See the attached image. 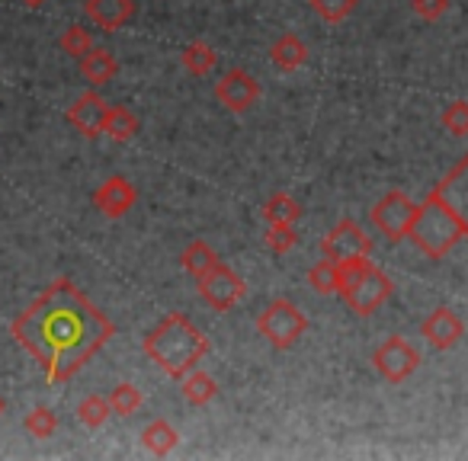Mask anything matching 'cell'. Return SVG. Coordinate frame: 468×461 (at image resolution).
<instances>
[{"label":"cell","instance_id":"obj_1","mask_svg":"<svg viewBox=\"0 0 468 461\" xmlns=\"http://www.w3.org/2000/svg\"><path fill=\"white\" fill-rule=\"evenodd\" d=\"M10 337L42 365L48 384H68L116 337V324L68 276H58L16 314Z\"/></svg>","mask_w":468,"mask_h":461},{"label":"cell","instance_id":"obj_2","mask_svg":"<svg viewBox=\"0 0 468 461\" xmlns=\"http://www.w3.org/2000/svg\"><path fill=\"white\" fill-rule=\"evenodd\" d=\"M142 350L157 369L180 382L189 369H196L202 362V356L208 352V340L186 314L170 311L144 333Z\"/></svg>","mask_w":468,"mask_h":461},{"label":"cell","instance_id":"obj_3","mask_svg":"<svg viewBox=\"0 0 468 461\" xmlns=\"http://www.w3.org/2000/svg\"><path fill=\"white\" fill-rule=\"evenodd\" d=\"M408 237L427 260H442L455 244L465 241V231H462L452 208L430 189L427 199L417 205V215H414V221H410Z\"/></svg>","mask_w":468,"mask_h":461},{"label":"cell","instance_id":"obj_4","mask_svg":"<svg viewBox=\"0 0 468 461\" xmlns=\"http://www.w3.org/2000/svg\"><path fill=\"white\" fill-rule=\"evenodd\" d=\"M391 292H395V282H391L388 273H382L369 257L340 263L337 295L344 299V305L350 308L353 314L369 318V314H376L378 308L391 299Z\"/></svg>","mask_w":468,"mask_h":461},{"label":"cell","instance_id":"obj_5","mask_svg":"<svg viewBox=\"0 0 468 461\" xmlns=\"http://www.w3.org/2000/svg\"><path fill=\"white\" fill-rule=\"evenodd\" d=\"M257 330L273 350H292L308 330V318L295 301L273 299L261 314H257Z\"/></svg>","mask_w":468,"mask_h":461},{"label":"cell","instance_id":"obj_6","mask_svg":"<svg viewBox=\"0 0 468 461\" xmlns=\"http://www.w3.org/2000/svg\"><path fill=\"white\" fill-rule=\"evenodd\" d=\"M414 215H417V202L410 199L408 193H401V189H391V193H385L382 199L369 208L372 227H376L378 235H382L388 244H398V241H404V237H408Z\"/></svg>","mask_w":468,"mask_h":461},{"label":"cell","instance_id":"obj_7","mask_svg":"<svg viewBox=\"0 0 468 461\" xmlns=\"http://www.w3.org/2000/svg\"><path fill=\"white\" fill-rule=\"evenodd\" d=\"M196 288H199V299L206 301L208 308H215V311H231V308L241 305L244 295H248V282L221 260L215 263L206 276L196 279Z\"/></svg>","mask_w":468,"mask_h":461},{"label":"cell","instance_id":"obj_8","mask_svg":"<svg viewBox=\"0 0 468 461\" xmlns=\"http://www.w3.org/2000/svg\"><path fill=\"white\" fill-rule=\"evenodd\" d=\"M372 254V237L353 218H340L337 225L321 237V257L334 263L359 260V257Z\"/></svg>","mask_w":468,"mask_h":461},{"label":"cell","instance_id":"obj_9","mask_svg":"<svg viewBox=\"0 0 468 461\" xmlns=\"http://www.w3.org/2000/svg\"><path fill=\"white\" fill-rule=\"evenodd\" d=\"M372 365L388 384H401L420 369V352L408 343L404 337H388L376 352H372Z\"/></svg>","mask_w":468,"mask_h":461},{"label":"cell","instance_id":"obj_10","mask_svg":"<svg viewBox=\"0 0 468 461\" xmlns=\"http://www.w3.org/2000/svg\"><path fill=\"white\" fill-rule=\"evenodd\" d=\"M212 93L218 100V106H225L228 112H248L261 100V84L244 68H231V71H225L215 80Z\"/></svg>","mask_w":468,"mask_h":461},{"label":"cell","instance_id":"obj_11","mask_svg":"<svg viewBox=\"0 0 468 461\" xmlns=\"http://www.w3.org/2000/svg\"><path fill=\"white\" fill-rule=\"evenodd\" d=\"M106 112H110V103H106L97 90H87L68 106L65 119H68V125H71L74 131H80L84 138H100L106 125Z\"/></svg>","mask_w":468,"mask_h":461},{"label":"cell","instance_id":"obj_12","mask_svg":"<svg viewBox=\"0 0 468 461\" xmlns=\"http://www.w3.org/2000/svg\"><path fill=\"white\" fill-rule=\"evenodd\" d=\"M135 202H138L135 183L119 173L103 180L97 193H93V208H97L100 215H106V218H122V215H129L132 208H135Z\"/></svg>","mask_w":468,"mask_h":461},{"label":"cell","instance_id":"obj_13","mask_svg":"<svg viewBox=\"0 0 468 461\" xmlns=\"http://www.w3.org/2000/svg\"><path fill=\"white\" fill-rule=\"evenodd\" d=\"M433 193L452 208V215L459 218L462 231H465V241H468V154L436 183Z\"/></svg>","mask_w":468,"mask_h":461},{"label":"cell","instance_id":"obj_14","mask_svg":"<svg viewBox=\"0 0 468 461\" xmlns=\"http://www.w3.org/2000/svg\"><path fill=\"white\" fill-rule=\"evenodd\" d=\"M420 333L433 350L446 352L465 337V324H462L459 314L449 311V308H433V311L427 314V320L420 324Z\"/></svg>","mask_w":468,"mask_h":461},{"label":"cell","instance_id":"obj_15","mask_svg":"<svg viewBox=\"0 0 468 461\" xmlns=\"http://www.w3.org/2000/svg\"><path fill=\"white\" fill-rule=\"evenodd\" d=\"M84 10H87V20H90L97 29L116 33V29H122L125 23H132V16H135L138 7H135V0H87Z\"/></svg>","mask_w":468,"mask_h":461},{"label":"cell","instance_id":"obj_16","mask_svg":"<svg viewBox=\"0 0 468 461\" xmlns=\"http://www.w3.org/2000/svg\"><path fill=\"white\" fill-rule=\"evenodd\" d=\"M270 61H273L276 71L292 74V71H299V68H305L308 46L295 33H282L280 39L270 46Z\"/></svg>","mask_w":468,"mask_h":461},{"label":"cell","instance_id":"obj_17","mask_svg":"<svg viewBox=\"0 0 468 461\" xmlns=\"http://www.w3.org/2000/svg\"><path fill=\"white\" fill-rule=\"evenodd\" d=\"M116 74H119V61L110 48L93 46L90 52L80 58V78H84L90 87H106Z\"/></svg>","mask_w":468,"mask_h":461},{"label":"cell","instance_id":"obj_18","mask_svg":"<svg viewBox=\"0 0 468 461\" xmlns=\"http://www.w3.org/2000/svg\"><path fill=\"white\" fill-rule=\"evenodd\" d=\"M180 391H183V397H186V403L206 407V403H212L215 397H218V382L196 365V369H189L186 375L180 378Z\"/></svg>","mask_w":468,"mask_h":461},{"label":"cell","instance_id":"obj_19","mask_svg":"<svg viewBox=\"0 0 468 461\" xmlns=\"http://www.w3.org/2000/svg\"><path fill=\"white\" fill-rule=\"evenodd\" d=\"M180 65H183V71L193 74V78H208V74L218 68V52H215L208 42H189L180 52Z\"/></svg>","mask_w":468,"mask_h":461},{"label":"cell","instance_id":"obj_20","mask_svg":"<svg viewBox=\"0 0 468 461\" xmlns=\"http://www.w3.org/2000/svg\"><path fill=\"white\" fill-rule=\"evenodd\" d=\"M138 131H142V122H138V116L129 110V106H110L106 125H103L106 138H112L116 144H125V141H132Z\"/></svg>","mask_w":468,"mask_h":461},{"label":"cell","instance_id":"obj_21","mask_svg":"<svg viewBox=\"0 0 468 461\" xmlns=\"http://www.w3.org/2000/svg\"><path fill=\"white\" fill-rule=\"evenodd\" d=\"M142 445L148 448L151 455L164 458V455H170L176 445H180V433H176L167 420H151L148 426L142 429Z\"/></svg>","mask_w":468,"mask_h":461},{"label":"cell","instance_id":"obj_22","mask_svg":"<svg viewBox=\"0 0 468 461\" xmlns=\"http://www.w3.org/2000/svg\"><path fill=\"white\" fill-rule=\"evenodd\" d=\"M302 215H305V208L289 193H273L263 202V218H267V225H295Z\"/></svg>","mask_w":468,"mask_h":461},{"label":"cell","instance_id":"obj_23","mask_svg":"<svg viewBox=\"0 0 468 461\" xmlns=\"http://www.w3.org/2000/svg\"><path fill=\"white\" fill-rule=\"evenodd\" d=\"M218 263V254H215V247L208 241H189L186 250L180 254V267L186 269L193 279H199V276H206L208 269Z\"/></svg>","mask_w":468,"mask_h":461},{"label":"cell","instance_id":"obj_24","mask_svg":"<svg viewBox=\"0 0 468 461\" xmlns=\"http://www.w3.org/2000/svg\"><path fill=\"white\" fill-rule=\"evenodd\" d=\"M308 286L314 288L318 295H337V286H340V263L327 260L321 257L312 269H308Z\"/></svg>","mask_w":468,"mask_h":461},{"label":"cell","instance_id":"obj_25","mask_svg":"<svg viewBox=\"0 0 468 461\" xmlns=\"http://www.w3.org/2000/svg\"><path fill=\"white\" fill-rule=\"evenodd\" d=\"M110 416H112L110 397L87 394L84 401L78 403V420L84 423L87 429H100V426H106V420H110Z\"/></svg>","mask_w":468,"mask_h":461},{"label":"cell","instance_id":"obj_26","mask_svg":"<svg viewBox=\"0 0 468 461\" xmlns=\"http://www.w3.org/2000/svg\"><path fill=\"white\" fill-rule=\"evenodd\" d=\"M58 48L65 55H71V58H84L87 52L93 48V36H90V29L87 26H80V23H71V26L61 33V39H58Z\"/></svg>","mask_w":468,"mask_h":461},{"label":"cell","instance_id":"obj_27","mask_svg":"<svg viewBox=\"0 0 468 461\" xmlns=\"http://www.w3.org/2000/svg\"><path fill=\"white\" fill-rule=\"evenodd\" d=\"M142 403H144L142 391H138L132 382H122V384H116V388L110 391V407H112V414H116V416L138 414V407H142Z\"/></svg>","mask_w":468,"mask_h":461},{"label":"cell","instance_id":"obj_28","mask_svg":"<svg viewBox=\"0 0 468 461\" xmlns=\"http://www.w3.org/2000/svg\"><path fill=\"white\" fill-rule=\"evenodd\" d=\"M23 426H27V433L33 435V439H48V435L58 429V416L48 407H33L27 414V420H23Z\"/></svg>","mask_w":468,"mask_h":461},{"label":"cell","instance_id":"obj_29","mask_svg":"<svg viewBox=\"0 0 468 461\" xmlns=\"http://www.w3.org/2000/svg\"><path fill=\"white\" fill-rule=\"evenodd\" d=\"M308 4L324 23H344L356 10L359 0H308Z\"/></svg>","mask_w":468,"mask_h":461},{"label":"cell","instance_id":"obj_30","mask_svg":"<svg viewBox=\"0 0 468 461\" xmlns=\"http://www.w3.org/2000/svg\"><path fill=\"white\" fill-rule=\"evenodd\" d=\"M440 122H442V129H446L449 135L465 138L468 135V103H465V100H455V103H449L446 110H442Z\"/></svg>","mask_w":468,"mask_h":461},{"label":"cell","instance_id":"obj_31","mask_svg":"<svg viewBox=\"0 0 468 461\" xmlns=\"http://www.w3.org/2000/svg\"><path fill=\"white\" fill-rule=\"evenodd\" d=\"M295 244H299V231H295V225H267V247L273 250L276 257L289 254Z\"/></svg>","mask_w":468,"mask_h":461},{"label":"cell","instance_id":"obj_32","mask_svg":"<svg viewBox=\"0 0 468 461\" xmlns=\"http://www.w3.org/2000/svg\"><path fill=\"white\" fill-rule=\"evenodd\" d=\"M410 10H414L420 20L436 23V20H442V16H446L449 0H410Z\"/></svg>","mask_w":468,"mask_h":461},{"label":"cell","instance_id":"obj_33","mask_svg":"<svg viewBox=\"0 0 468 461\" xmlns=\"http://www.w3.org/2000/svg\"><path fill=\"white\" fill-rule=\"evenodd\" d=\"M23 7H29V10H39L42 4H48V0H20Z\"/></svg>","mask_w":468,"mask_h":461},{"label":"cell","instance_id":"obj_34","mask_svg":"<svg viewBox=\"0 0 468 461\" xmlns=\"http://www.w3.org/2000/svg\"><path fill=\"white\" fill-rule=\"evenodd\" d=\"M7 414V401H4V394H0V416Z\"/></svg>","mask_w":468,"mask_h":461}]
</instances>
